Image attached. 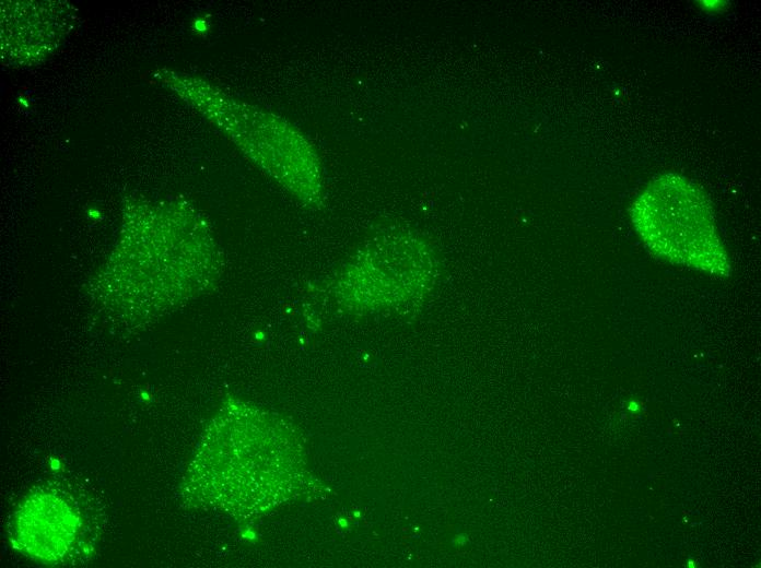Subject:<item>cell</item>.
Masks as SVG:
<instances>
[{
  "instance_id": "cell-1",
  "label": "cell",
  "mask_w": 761,
  "mask_h": 568,
  "mask_svg": "<svg viewBox=\"0 0 761 568\" xmlns=\"http://www.w3.org/2000/svg\"><path fill=\"white\" fill-rule=\"evenodd\" d=\"M307 480L304 447L283 419L230 402L209 423L185 474L194 506L245 521L298 496Z\"/></svg>"
},
{
  "instance_id": "cell-2",
  "label": "cell",
  "mask_w": 761,
  "mask_h": 568,
  "mask_svg": "<svg viewBox=\"0 0 761 568\" xmlns=\"http://www.w3.org/2000/svg\"><path fill=\"white\" fill-rule=\"evenodd\" d=\"M631 220L655 257L712 275H730L712 206L684 176L664 174L652 180L633 202Z\"/></svg>"
},
{
  "instance_id": "cell-3",
  "label": "cell",
  "mask_w": 761,
  "mask_h": 568,
  "mask_svg": "<svg viewBox=\"0 0 761 568\" xmlns=\"http://www.w3.org/2000/svg\"><path fill=\"white\" fill-rule=\"evenodd\" d=\"M105 513L90 490L68 481L32 488L19 502L9 530L14 546L49 566L90 561L104 534Z\"/></svg>"
},
{
  "instance_id": "cell-4",
  "label": "cell",
  "mask_w": 761,
  "mask_h": 568,
  "mask_svg": "<svg viewBox=\"0 0 761 568\" xmlns=\"http://www.w3.org/2000/svg\"><path fill=\"white\" fill-rule=\"evenodd\" d=\"M434 276L432 258L420 249L371 248L344 267L336 295L356 310L389 309L421 298Z\"/></svg>"
},
{
  "instance_id": "cell-5",
  "label": "cell",
  "mask_w": 761,
  "mask_h": 568,
  "mask_svg": "<svg viewBox=\"0 0 761 568\" xmlns=\"http://www.w3.org/2000/svg\"><path fill=\"white\" fill-rule=\"evenodd\" d=\"M628 409H629L630 411L636 412V411L639 410V406H637V404H636L634 401H631V403L629 404Z\"/></svg>"
},
{
  "instance_id": "cell-6",
  "label": "cell",
  "mask_w": 761,
  "mask_h": 568,
  "mask_svg": "<svg viewBox=\"0 0 761 568\" xmlns=\"http://www.w3.org/2000/svg\"><path fill=\"white\" fill-rule=\"evenodd\" d=\"M687 566H688V567H691V568H692V567H695V565H694V563H693L692 560H689V561L687 563Z\"/></svg>"
}]
</instances>
